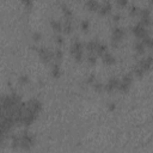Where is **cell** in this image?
<instances>
[{
  "instance_id": "obj_35",
  "label": "cell",
  "mask_w": 153,
  "mask_h": 153,
  "mask_svg": "<svg viewBox=\"0 0 153 153\" xmlns=\"http://www.w3.org/2000/svg\"><path fill=\"white\" fill-rule=\"evenodd\" d=\"M93 81H94V75H93V74H91V75H90V78L87 79V82L90 84V82H93Z\"/></svg>"
},
{
  "instance_id": "obj_2",
  "label": "cell",
  "mask_w": 153,
  "mask_h": 153,
  "mask_svg": "<svg viewBox=\"0 0 153 153\" xmlns=\"http://www.w3.org/2000/svg\"><path fill=\"white\" fill-rule=\"evenodd\" d=\"M19 140H20V146H19V148L25 149V151L30 149V148L35 145V136H33L31 133H29V131L22 133V135H19Z\"/></svg>"
},
{
  "instance_id": "obj_33",
  "label": "cell",
  "mask_w": 153,
  "mask_h": 153,
  "mask_svg": "<svg viewBox=\"0 0 153 153\" xmlns=\"http://www.w3.org/2000/svg\"><path fill=\"white\" fill-rule=\"evenodd\" d=\"M5 137H6V134H0V146H2V145H4Z\"/></svg>"
},
{
  "instance_id": "obj_9",
  "label": "cell",
  "mask_w": 153,
  "mask_h": 153,
  "mask_svg": "<svg viewBox=\"0 0 153 153\" xmlns=\"http://www.w3.org/2000/svg\"><path fill=\"white\" fill-rule=\"evenodd\" d=\"M137 66H139L143 72L148 71V69L151 68V66H152V56L149 55V56H147L146 59H141V60L139 61Z\"/></svg>"
},
{
  "instance_id": "obj_7",
  "label": "cell",
  "mask_w": 153,
  "mask_h": 153,
  "mask_svg": "<svg viewBox=\"0 0 153 153\" xmlns=\"http://www.w3.org/2000/svg\"><path fill=\"white\" fill-rule=\"evenodd\" d=\"M139 13H140V17H141L140 23L146 27L149 26V24H151V11L148 8H143V10H140Z\"/></svg>"
},
{
  "instance_id": "obj_32",
  "label": "cell",
  "mask_w": 153,
  "mask_h": 153,
  "mask_svg": "<svg viewBox=\"0 0 153 153\" xmlns=\"http://www.w3.org/2000/svg\"><path fill=\"white\" fill-rule=\"evenodd\" d=\"M117 1V4L121 6V7H124L126 5H127V2H128V0H116Z\"/></svg>"
},
{
  "instance_id": "obj_10",
  "label": "cell",
  "mask_w": 153,
  "mask_h": 153,
  "mask_svg": "<svg viewBox=\"0 0 153 153\" xmlns=\"http://www.w3.org/2000/svg\"><path fill=\"white\" fill-rule=\"evenodd\" d=\"M82 51H84V43L78 41V39L74 41L72 43V45H71V54L74 55L76 53H82Z\"/></svg>"
},
{
  "instance_id": "obj_21",
  "label": "cell",
  "mask_w": 153,
  "mask_h": 153,
  "mask_svg": "<svg viewBox=\"0 0 153 153\" xmlns=\"http://www.w3.org/2000/svg\"><path fill=\"white\" fill-rule=\"evenodd\" d=\"M60 66H59V63H55L53 67H51V74H53V76L54 78H57L59 75H60Z\"/></svg>"
},
{
  "instance_id": "obj_17",
  "label": "cell",
  "mask_w": 153,
  "mask_h": 153,
  "mask_svg": "<svg viewBox=\"0 0 153 153\" xmlns=\"http://www.w3.org/2000/svg\"><path fill=\"white\" fill-rule=\"evenodd\" d=\"M50 25H51V27H53L56 32L62 31V24H61V22H57V20H55V19H51V20H50Z\"/></svg>"
},
{
  "instance_id": "obj_15",
  "label": "cell",
  "mask_w": 153,
  "mask_h": 153,
  "mask_svg": "<svg viewBox=\"0 0 153 153\" xmlns=\"http://www.w3.org/2000/svg\"><path fill=\"white\" fill-rule=\"evenodd\" d=\"M134 49H135V51L137 54H143V51H145V44H143V42L141 39H137L134 43Z\"/></svg>"
},
{
  "instance_id": "obj_25",
  "label": "cell",
  "mask_w": 153,
  "mask_h": 153,
  "mask_svg": "<svg viewBox=\"0 0 153 153\" xmlns=\"http://www.w3.org/2000/svg\"><path fill=\"white\" fill-rule=\"evenodd\" d=\"M139 11H140V10H139L137 6H131V7L129 8V14H130V16H136V14L139 13Z\"/></svg>"
},
{
  "instance_id": "obj_4",
  "label": "cell",
  "mask_w": 153,
  "mask_h": 153,
  "mask_svg": "<svg viewBox=\"0 0 153 153\" xmlns=\"http://www.w3.org/2000/svg\"><path fill=\"white\" fill-rule=\"evenodd\" d=\"M25 106H26V110H29V111L38 115L39 111H41V109H42V103L38 99L32 98V99H30V100H27L25 103Z\"/></svg>"
},
{
  "instance_id": "obj_31",
  "label": "cell",
  "mask_w": 153,
  "mask_h": 153,
  "mask_svg": "<svg viewBox=\"0 0 153 153\" xmlns=\"http://www.w3.org/2000/svg\"><path fill=\"white\" fill-rule=\"evenodd\" d=\"M32 38H33L35 41L41 39V33H39V32H33V33H32Z\"/></svg>"
},
{
  "instance_id": "obj_34",
  "label": "cell",
  "mask_w": 153,
  "mask_h": 153,
  "mask_svg": "<svg viewBox=\"0 0 153 153\" xmlns=\"http://www.w3.org/2000/svg\"><path fill=\"white\" fill-rule=\"evenodd\" d=\"M112 18H114V20H115V22H118V20H120V18H121V14L116 13V14H114V17H112Z\"/></svg>"
},
{
  "instance_id": "obj_22",
  "label": "cell",
  "mask_w": 153,
  "mask_h": 153,
  "mask_svg": "<svg viewBox=\"0 0 153 153\" xmlns=\"http://www.w3.org/2000/svg\"><path fill=\"white\" fill-rule=\"evenodd\" d=\"M53 53H54V59H55L56 61H60V60L62 59V56H63V53H62V50H61L60 48L55 49Z\"/></svg>"
},
{
  "instance_id": "obj_13",
  "label": "cell",
  "mask_w": 153,
  "mask_h": 153,
  "mask_svg": "<svg viewBox=\"0 0 153 153\" xmlns=\"http://www.w3.org/2000/svg\"><path fill=\"white\" fill-rule=\"evenodd\" d=\"M98 43H99L98 41L92 39V41H88L84 47H86V49H87V51H88V53H96V49H97Z\"/></svg>"
},
{
  "instance_id": "obj_14",
  "label": "cell",
  "mask_w": 153,
  "mask_h": 153,
  "mask_svg": "<svg viewBox=\"0 0 153 153\" xmlns=\"http://www.w3.org/2000/svg\"><path fill=\"white\" fill-rule=\"evenodd\" d=\"M62 31L65 33H71L73 31V24H72L71 19H66L65 20V23L62 24Z\"/></svg>"
},
{
  "instance_id": "obj_5",
  "label": "cell",
  "mask_w": 153,
  "mask_h": 153,
  "mask_svg": "<svg viewBox=\"0 0 153 153\" xmlns=\"http://www.w3.org/2000/svg\"><path fill=\"white\" fill-rule=\"evenodd\" d=\"M131 31H133V33L135 35V37H136L137 39H142V38L148 33L147 27H146V26H143L140 22H139V23H136V24L131 27Z\"/></svg>"
},
{
  "instance_id": "obj_12",
  "label": "cell",
  "mask_w": 153,
  "mask_h": 153,
  "mask_svg": "<svg viewBox=\"0 0 153 153\" xmlns=\"http://www.w3.org/2000/svg\"><path fill=\"white\" fill-rule=\"evenodd\" d=\"M102 60L105 65H114L115 63V57L112 56V54H110L109 51H105L103 55H102Z\"/></svg>"
},
{
  "instance_id": "obj_27",
  "label": "cell",
  "mask_w": 153,
  "mask_h": 153,
  "mask_svg": "<svg viewBox=\"0 0 153 153\" xmlns=\"http://www.w3.org/2000/svg\"><path fill=\"white\" fill-rule=\"evenodd\" d=\"M80 25H81V29H82L84 31H87V29H88V26H90V23H88V20H82Z\"/></svg>"
},
{
  "instance_id": "obj_28",
  "label": "cell",
  "mask_w": 153,
  "mask_h": 153,
  "mask_svg": "<svg viewBox=\"0 0 153 153\" xmlns=\"http://www.w3.org/2000/svg\"><path fill=\"white\" fill-rule=\"evenodd\" d=\"M93 87H94V90H97V91H102L103 88H104V86L100 84V82H93Z\"/></svg>"
},
{
  "instance_id": "obj_29",
  "label": "cell",
  "mask_w": 153,
  "mask_h": 153,
  "mask_svg": "<svg viewBox=\"0 0 153 153\" xmlns=\"http://www.w3.org/2000/svg\"><path fill=\"white\" fill-rule=\"evenodd\" d=\"M55 42L57 43V44H62V42H63V39H62V37L60 36V35H55Z\"/></svg>"
},
{
  "instance_id": "obj_23",
  "label": "cell",
  "mask_w": 153,
  "mask_h": 153,
  "mask_svg": "<svg viewBox=\"0 0 153 153\" xmlns=\"http://www.w3.org/2000/svg\"><path fill=\"white\" fill-rule=\"evenodd\" d=\"M87 61H88V63L94 65L96 61H97V54H96V53H90V54L87 55Z\"/></svg>"
},
{
  "instance_id": "obj_36",
  "label": "cell",
  "mask_w": 153,
  "mask_h": 153,
  "mask_svg": "<svg viewBox=\"0 0 153 153\" xmlns=\"http://www.w3.org/2000/svg\"><path fill=\"white\" fill-rule=\"evenodd\" d=\"M115 108H116L115 103H110V104H109V110H115Z\"/></svg>"
},
{
  "instance_id": "obj_16",
  "label": "cell",
  "mask_w": 153,
  "mask_h": 153,
  "mask_svg": "<svg viewBox=\"0 0 153 153\" xmlns=\"http://www.w3.org/2000/svg\"><path fill=\"white\" fill-rule=\"evenodd\" d=\"M85 6H86L90 11H98L99 4H98V1H97V0H87Z\"/></svg>"
},
{
  "instance_id": "obj_3",
  "label": "cell",
  "mask_w": 153,
  "mask_h": 153,
  "mask_svg": "<svg viewBox=\"0 0 153 153\" xmlns=\"http://www.w3.org/2000/svg\"><path fill=\"white\" fill-rule=\"evenodd\" d=\"M124 36V30L120 26H115L112 29V36H111V43L114 47H117L118 43L121 42V39Z\"/></svg>"
},
{
  "instance_id": "obj_24",
  "label": "cell",
  "mask_w": 153,
  "mask_h": 153,
  "mask_svg": "<svg viewBox=\"0 0 153 153\" xmlns=\"http://www.w3.org/2000/svg\"><path fill=\"white\" fill-rule=\"evenodd\" d=\"M143 73H145V72H143V71H142V69H141V68H140L137 65L134 67V74H135L137 78H141V76L143 75Z\"/></svg>"
},
{
  "instance_id": "obj_20",
  "label": "cell",
  "mask_w": 153,
  "mask_h": 153,
  "mask_svg": "<svg viewBox=\"0 0 153 153\" xmlns=\"http://www.w3.org/2000/svg\"><path fill=\"white\" fill-rule=\"evenodd\" d=\"M62 12L65 14V19H71L72 18V11L66 6V5H62Z\"/></svg>"
},
{
  "instance_id": "obj_8",
  "label": "cell",
  "mask_w": 153,
  "mask_h": 153,
  "mask_svg": "<svg viewBox=\"0 0 153 153\" xmlns=\"http://www.w3.org/2000/svg\"><path fill=\"white\" fill-rule=\"evenodd\" d=\"M118 82H120V80H118L117 78H115V76H111V78L108 80V82L104 85V88H105L108 92H111V91H114L115 88H117V86H118Z\"/></svg>"
},
{
  "instance_id": "obj_30",
  "label": "cell",
  "mask_w": 153,
  "mask_h": 153,
  "mask_svg": "<svg viewBox=\"0 0 153 153\" xmlns=\"http://www.w3.org/2000/svg\"><path fill=\"white\" fill-rule=\"evenodd\" d=\"M22 2H23L27 8H30L31 5H32V0H22Z\"/></svg>"
},
{
  "instance_id": "obj_26",
  "label": "cell",
  "mask_w": 153,
  "mask_h": 153,
  "mask_svg": "<svg viewBox=\"0 0 153 153\" xmlns=\"http://www.w3.org/2000/svg\"><path fill=\"white\" fill-rule=\"evenodd\" d=\"M19 82H20L22 85L27 84V82H29V76H27V75H20V76H19Z\"/></svg>"
},
{
  "instance_id": "obj_6",
  "label": "cell",
  "mask_w": 153,
  "mask_h": 153,
  "mask_svg": "<svg viewBox=\"0 0 153 153\" xmlns=\"http://www.w3.org/2000/svg\"><path fill=\"white\" fill-rule=\"evenodd\" d=\"M37 53H38L39 57L42 59V61H44V62H49V61L54 57V53H53L50 49L45 48V47L38 48V49H37Z\"/></svg>"
},
{
  "instance_id": "obj_18",
  "label": "cell",
  "mask_w": 153,
  "mask_h": 153,
  "mask_svg": "<svg viewBox=\"0 0 153 153\" xmlns=\"http://www.w3.org/2000/svg\"><path fill=\"white\" fill-rule=\"evenodd\" d=\"M105 51H108V49H106V45L105 44H102V43H98V45H97V49H96V54L97 55H103Z\"/></svg>"
},
{
  "instance_id": "obj_1",
  "label": "cell",
  "mask_w": 153,
  "mask_h": 153,
  "mask_svg": "<svg viewBox=\"0 0 153 153\" xmlns=\"http://www.w3.org/2000/svg\"><path fill=\"white\" fill-rule=\"evenodd\" d=\"M19 102H22V99L17 93L2 94L0 97V108L2 110H8V109L14 108Z\"/></svg>"
},
{
  "instance_id": "obj_19",
  "label": "cell",
  "mask_w": 153,
  "mask_h": 153,
  "mask_svg": "<svg viewBox=\"0 0 153 153\" xmlns=\"http://www.w3.org/2000/svg\"><path fill=\"white\" fill-rule=\"evenodd\" d=\"M142 42H143V44H145V47H148V48H151L152 45H153V43H152V37L149 36V33H147L142 39H141Z\"/></svg>"
},
{
  "instance_id": "obj_11",
  "label": "cell",
  "mask_w": 153,
  "mask_h": 153,
  "mask_svg": "<svg viewBox=\"0 0 153 153\" xmlns=\"http://www.w3.org/2000/svg\"><path fill=\"white\" fill-rule=\"evenodd\" d=\"M111 4H110V1L109 0H105L102 5H99V7H98V12H99V14H102V16H105V14H108L110 11H111Z\"/></svg>"
}]
</instances>
